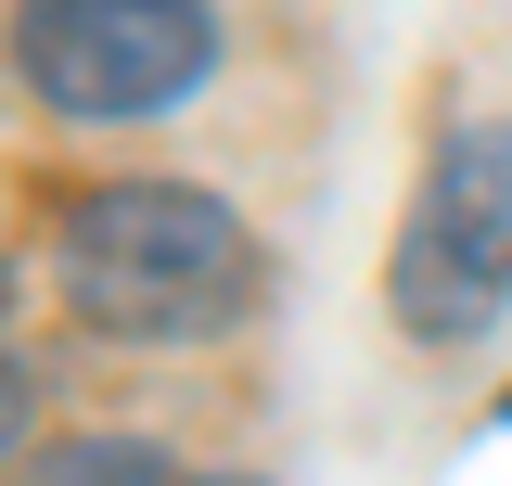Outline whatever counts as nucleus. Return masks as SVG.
Here are the masks:
<instances>
[{"label":"nucleus","instance_id":"1","mask_svg":"<svg viewBox=\"0 0 512 486\" xmlns=\"http://www.w3.org/2000/svg\"><path fill=\"white\" fill-rule=\"evenodd\" d=\"M52 269H64V307L116 346H192L218 320H244L256 295V243L218 192L192 180H103L64 205L52 231Z\"/></svg>","mask_w":512,"mask_h":486},{"label":"nucleus","instance_id":"2","mask_svg":"<svg viewBox=\"0 0 512 486\" xmlns=\"http://www.w3.org/2000/svg\"><path fill=\"white\" fill-rule=\"evenodd\" d=\"M512 307V128H461L397 231V333L461 346Z\"/></svg>","mask_w":512,"mask_h":486},{"label":"nucleus","instance_id":"3","mask_svg":"<svg viewBox=\"0 0 512 486\" xmlns=\"http://www.w3.org/2000/svg\"><path fill=\"white\" fill-rule=\"evenodd\" d=\"M13 52H26V90L64 116H167L218 64V26L205 0H26Z\"/></svg>","mask_w":512,"mask_h":486},{"label":"nucleus","instance_id":"4","mask_svg":"<svg viewBox=\"0 0 512 486\" xmlns=\"http://www.w3.org/2000/svg\"><path fill=\"white\" fill-rule=\"evenodd\" d=\"M39 486H180V474H167V448H141V435H90V448H52Z\"/></svg>","mask_w":512,"mask_h":486},{"label":"nucleus","instance_id":"5","mask_svg":"<svg viewBox=\"0 0 512 486\" xmlns=\"http://www.w3.org/2000/svg\"><path fill=\"white\" fill-rule=\"evenodd\" d=\"M0 448H26V371H13V346H0Z\"/></svg>","mask_w":512,"mask_h":486},{"label":"nucleus","instance_id":"6","mask_svg":"<svg viewBox=\"0 0 512 486\" xmlns=\"http://www.w3.org/2000/svg\"><path fill=\"white\" fill-rule=\"evenodd\" d=\"M192 486H256V474H192Z\"/></svg>","mask_w":512,"mask_h":486},{"label":"nucleus","instance_id":"7","mask_svg":"<svg viewBox=\"0 0 512 486\" xmlns=\"http://www.w3.org/2000/svg\"><path fill=\"white\" fill-rule=\"evenodd\" d=\"M500 423H512V384H500Z\"/></svg>","mask_w":512,"mask_h":486}]
</instances>
